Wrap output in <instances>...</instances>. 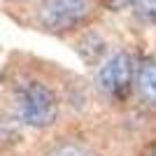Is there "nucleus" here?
Wrapping results in <instances>:
<instances>
[{
  "instance_id": "7ed1b4c3",
  "label": "nucleus",
  "mask_w": 156,
  "mask_h": 156,
  "mask_svg": "<svg viewBox=\"0 0 156 156\" xmlns=\"http://www.w3.org/2000/svg\"><path fill=\"white\" fill-rule=\"evenodd\" d=\"M135 84V65L128 54H114L112 58L100 63L96 75V86L103 96L112 100H126Z\"/></svg>"
},
{
  "instance_id": "20e7f679",
  "label": "nucleus",
  "mask_w": 156,
  "mask_h": 156,
  "mask_svg": "<svg viewBox=\"0 0 156 156\" xmlns=\"http://www.w3.org/2000/svg\"><path fill=\"white\" fill-rule=\"evenodd\" d=\"M23 126L9 110H0V154H12L23 142Z\"/></svg>"
},
{
  "instance_id": "9b49d317",
  "label": "nucleus",
  "mask_w": 156,
  "mask_h": 156,
  "mask_svg": "<svg viewBox=\"0 0 156 156\" xmlns=\"http://www.w3.org/2000/svg\"><path fill=\"white\" fill-rule=\"evenodd\" d=\"M0 156H14V154H0Z\"/></svg>"
},
{
  "instance_id": "6e6552de",
  "label": "nucleus",
  "mask_w": 156,
  "mask_h": 156,
  "mask_svg": "<svg viewBox=\"0 0 156 156\" xmlns=\"http://www.w3.org/2000/svg\"><path fill=\"white\" fill-rule=\"evenodd\" d=\"M135 14L142 21L156 23V0H140V2L135 5Z\"/></svg>"
},
{
  "instance_id": "423d86ee",
  "label": "nucleus",
  "mask_w": 156,
  "mask_h": 156,
  "mask_svg": "<svg viewBox=\"0 0 156 156\" xmlns=\"http://www.w3.org/2000/svg\"><path fill=\"white\" fill-rule=\"evenodd\" d=\"M44 156H100L91 144L65 137V140H56L44 149Z\"/></svg>"
},
{
  "instance_id": "f257e3e1",
  "label": "nucleus",
  "mask_w": 156,
  "mask_h": 156,
  "mask_svg": "<svg viewBox=\"0 0 156 156\" xmlns=\"http://www.w3.org/2000/svg\"><path fill=\"white\" fill-rule=\"evenodd\" d=\"M23 128L47 130L58 119L61 103L51 86L35 77H19L9 86V107Z\"/></svg>"
},
{
  "instance_id": "1a4fd4ad",
  "label": "nucleus",
  "mask_w": 156,
  "mask_h": 156,
  "mask_svg": "<svg viewBox=\"0 0 156 156\" xmlns=\"http://www.w3.org/2000/svg\"><path fill=\"white\" fill-rule=\"evenodd\" d=\"M110 9H124V7H135L140 0H103Z\"/></svg>"
},
{
  "instance_id": "39448f33",
  "label": "nucleus",
  "mask_w": 156,
  "mask_h": 156,
  "mask_svg": "<svg viewBox=\"0 0 156 156\" xmlns=\"http://www.w3.org/2000/svg\"><path fill=\"white\" fill-rule=\"evenodd\" d=\"M135 89L147 105H156V58H144L137 65Z\"/></svg>"
},
{
  "instance_id": "f03ea898",
  "label": "nucleus",
  "mask_w": 156,
  "mask_h": 156,
  "mask_svg": "<svg viewBox=\"0 0 156 156\" xmlns=\"http://www.w3.org/2000/svg\"><path fill=\"white\" fill-rule=\"evenodd\" d=\"M93 0H42L37 9L40 26L54 35H68L93 16Z\"/></svg>"
},
{
  "instance_id": "0eeeda50",
  "label": "nucleus",
  "mask_w": 156,
  "mask_h": 156,
  "mask_svg": "<svg viewBox=\"0 0 156 156\" xmlns=\"http://www.w3.org/2000/svg\"><path fill=\"white\" fill-rule=\"evenodd\" d=\"M79 47H82V49H86V47H89V51H91V54H89V58H86L89 63H96V61L105 54V42L98 37L96 33H89V35L79 42Z\"/></svg>"
},
{
  "instance_id": "9d476101",
  "label": "nucleus",
  "mask_w": 156,
  "mask_h": 156,
  "mask_svg": "<svg viewBox=\"0 0 156 156\" xmlns=\"http://www.w3.org/2000/svg\"><path fill=\"white\" fill-rule=\"evenodd\" d=\"M147 156H156V147H154V149H151V151H149Z\"/></svg>"
},
{
  "instance_id": "f8f14e48",
  "label": "nucleus",
  "mask_w": 156,
  "mask_h": 156,
  "mask_svg": "<svg viewBox=\"0 0 156 156\" xmlns=\"http://www.w3.org/2000/svg\"><path fill=\"white\" fill-rule=\"evenodd\" d=\"M12 2H23V0H12Z\"/></svg>"
}]
</instances>
